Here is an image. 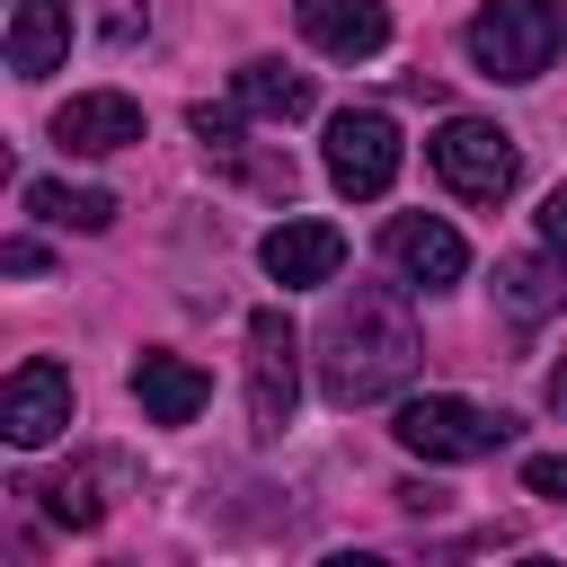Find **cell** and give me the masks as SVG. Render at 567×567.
<instances>
[{
    "label": "cell",
    "instance_id": "6da1fadb",
    "mask_svg": "<svg viewBox=\"0 0 567 567\" xmlns=\"http://www.w3.org/2000/svg\"><path fill=\"white\" fill-rule=\"evenodd\" d=\"M416 319L381 292V284H354L337 310H328V328H319V390L337 399V408H363V399H381V390H399L408 372H416Z\"/></svg>",
    "mask_w": 567,
    "mask_h": 567
},
{
    "label": "cell",
    "instance_id": "7a4b0ae2",
    "mask_svg": "<svg viewBox=\"0 0 567 567\" xmlns=\"http://www.w3.org/2000/svg\"><path fill=\"white\" fill-rule=\"evenodd\" d=\"M461 44L487 80H540L567 44V0H487Z\"/></svg>",
    "mask_w": 567,
    "mask_h": 567
},
{
    "label": "cell",
    "instance_id": "3957f363",
    "mask_svg": "<svg viewBox=\"0 0 567 567\" xmlns=\"http://www.w3.org/2000/svg\"><path fill=\"white\" fill-rule=\"evenodd\" d=\"M425 159H434V177H443L461 204H505V195H514V177H523L514 133H505V124H487V115H452V124H434Z\"/></svg>",
    "mask_w": 567,
    "mask_h": 567
},
{
    "label": "cell",
    "instance_id": "277c9868",
    "mask_svg": "<svg viewBox=\"0 0 567 567\" xmlns=\"http://www.w3.org/2000/svg\"><path fill=\"white\" fill-rule=\"evenodd\" d=\"M390 434L408 452H425V461H487L496 443H514V416L505 408H478V399H452V390H425V399L399 408Z\"/></svg>",
    "mask_w": 567,
    "mask_h": 567
},
{
    "label": "cell",
    "instance_id": "5b68a950",
    "mask_svg": "<svg viewBox=\"0 0 567 567\" xmlns=\"http://www.w3.org/2000/svg\"><path fill=\"white\" fill-rule=\"evenodd\" d=\"M390 177H399V124L381 106L328 115V186L337 195H390Z\"/></svg>",
    "mask_w": 567,
    "mask_h": 567
},
{
    "label": "cell",
    "instance_id": "8992f818",
    "mask_svg": "<svg viewBox=\"0 0 567 567\" xmlns=\"http://www.w3.org/2000/svg\"><path fill=\"white\" fill-rule=\"evenodd\" d=\"M62 425H71V372H62L53 354H27V363L0 381V434H9L18 452H44Z\"/></svg>",
    "mask_w": 567,
    "mask_h": 567
},
{
    "label": "cell",
    "instance_id": "52a82bcc",
    "mask_svg": "<svg viewBox=\"0 0 567 567\" xmlns=\"http://www.w3.org/2000/svg\"><path fill=\"white\" fill-rule=\"evenodd\" d=\"M292 319L284 310H257L248 319V416L266 425V434H284L292 425V399H301V372H292Z\"/></svg>",
    "mask_w": 567,
    "mask_h": 567
},
{
    "label": "cell",
    "instance_id": "ba28073f",
    "mask_svg": "<svg viewBox=\"0 0 567 567\" xmlns=\"http://www.w3.org/2000/svg\"><path fill=\"white\" fill-rule=\"evenodd\" d=\"M381 248H390V266H399L408 284H425V292H443V284H461V275H470L461 230H452V221H434V213H390Z\"/></svg>",
    "mask_w": 567,
    "mask_h": 567
},
{
    "label": "cell",
    "instance_id": "9c48e42d",
    "mask_svg": "<svg viewBox=\"0 0 567 567\" xmlns=\"http://www.w3.org/2000/svg\"><path fill=\"white\" fill-rule=\"evenodd\" d=\"M53 142H62V151H80V159L133 151V142H142V106H133L124 89H89V97H71V106L53 115Z\"/></svg>",
    "mask_w": 567,
    "mask_h": 567
},
{
    "label": "cell",
    "instance_id": "30bf717a",
    "mask_svg": "<svg viewBox=\"0 0 567 567\" xmlns=\"http://www.w3.org/2000/svg\"><path fill=\"white\" fill-rule=\"evenodd\" d=\"M257 257H266L275 284H328V275L346 266V230H337V221H275Z\"/></svg>",
    "mask_w": 567,
    "mask_h": 567
},
{
    "label": "cell",
    "instance_id": "8fae6325",
    "mask_svg": "<svg viewBox=\"0 0 567 567\" xmlns=\"http://www.w3.org/2000/svg\"><path fill=\"white\" fill-rule=\"evenodd\" d=\"M133 399H142V416H151V425H195V416H204V399H213V381H204L186 354H159V346H151V354L133 363Z\"/></svg>",
    "mask_w": 567,
    "mask_h": 567
},
{
    "label": "cell",
    "instance_id": "7c38bea8",
    "mask_svg": "<svg viewBox=\"0 0 567 567\" xmlns=\"http://www.w3.org/2000/svg\"><path fill=\"white\" fill-rule=\"evenodd\" d=\"M301 35L337 62H372L390 44V18H381V0H301Z\"/></svg>",
    "mask_w": 567,
    "mask_h": 567
},
{
    "label": "cell",
    "instance_id": "4fadbf2b",
    "mask_svg": "<svg viewBox=\"0 0 567 567\" xmlns=\"http://www.w3.org/2000/svg\"><path fill=\"white\" fill-rule=\"evenodd\" d=\"M62 53H71V0H18V18H9V71L44 80Z\"/></svg>",
    "mask_w": 567,
    "mask_h": 567
},
{
    "label": "cell",
    "instance_id": "5bb4252c",
    "mask_svg": "<svg viewBox=\"0 0 567 567\" xmlns=\"http://www.w3.org/2000/svg\"><path fill=\"white\" fill-rule=\"evenodd\" d=\"M239 106L248 115H266V124H292V115H310V71H284V62H239Z\"/></svg>",
    "mask_w": 567,
    "mask_h": 567
},
{
    "label": "cell",
    "instance_id": "9a60e30c",
    "mask_svg": "<svg viewBox=\"0 0 567 567\" xmlns=\"http://www.w3.org/2000/svg\"><path fill=\"white\" fill-rule=\"evenodd\" d=\"M27 213L53 221V230H106L115 221V195L106 186H71V177H35L27 186Z\"/></svg>",
    "mask_w": 567,
    "mask_h": 567
},
{
    "label": "cell",
    "instance_id": "2e32d148",
    "mask_svg": "<svg viewBox=\"0 0 567 567\" xmlns=\"http://www.w3.org/2000/svg\"><path fill=\"white\" fill-rule=\"evenodd\" d=\"M106 487H115V461H89V470H62V478H35L44 514H53V523H71V532L106 523Z\"/></svg>",
    "mask_w": 567,
    "mask_h": 567
},
{
    "label": "cell",
    "instance_id": "e0dca14e",
    "mask_svg": "<svg viewBox=\"0 0 567 567\" xmlns=\"http://www.w3.org/2000/svg\"><path fill=\"white\" fill-rule=\"evenodd\" d=\"M549 301H558V284H549V266H532V257H514V266H505V310H514V319H540Z\"/></svg>",
    "mask_w": 567,
    "mask_h": 567
},
{
    "label": "cell",
    "instance_id": "ac0fdd59",
    "mask_svg": "<svg viewBox=\"0 0 567 567\" xmlns=\"http://www.w3.org/2000/svg\"><path fill=\"white\" fill-rule=\"evenodd\" d=\"M142 27H151V9H142V0H106V44H133Z\"/></svg>",
    "mask_w": 567,
    "mask_h": 567
},
{
    "label": "cell",
    "instance_id": "d6986e66",
    "mask_svg": "<svg viewBox=\"0 0 567 567\" xmlns=\"http://www.w3.org/2000/svg\"><path fill=\"white\" fill-rule=\"evenodd\" d=\"M523 478H532V496H567V452H540Z\"/></svg>",
    "mask_w": 567,
    "mask_h": 567
},
{
    "label": "cell",
    "instance_id": "ffe728a7",
    "mask_svg": "<svg viewBox=\"0 0 567 567\" xmlns=\"http://www.w3.org/2000/svg\"><path fill=\"white\" fill-rule=\"evenodd\" d=\"M540 239H549V257H567V186H549V204H540Z\"/></svg>",
    "mask_w": 567,
    "mask_h": 567
},
{
    "label": "cell",
    "instance_id": "44dd1931",
    "mask_svg": "<svg viewBox=\"0 0 567 567\" xmlns=\"http://www.w3.org/2000/svg\"><path fill=\"white\" fill-rule=\"evenodd\" d=\"M0 266H9V275H35V266H44V248H35V239H9V248H0Z\"/></svg>",
    "mask_w": 567,
    "mask_h": 567
},
{
    "label": "cell",
    "instance_id": "7402d4cb",
    "mask_svg": "<svg viewBox=\"0 0 567 567\" xmlns=\"http://www.w3.org/2000/svg\"><path fill=\"white\" fill-rule=\"evenodd\" d=\"M549 408H558V416H567V354H558V363H549Z\"/></svg>",
    "mask_w": 567,
    "mask_h": 567
}]
</instances>
